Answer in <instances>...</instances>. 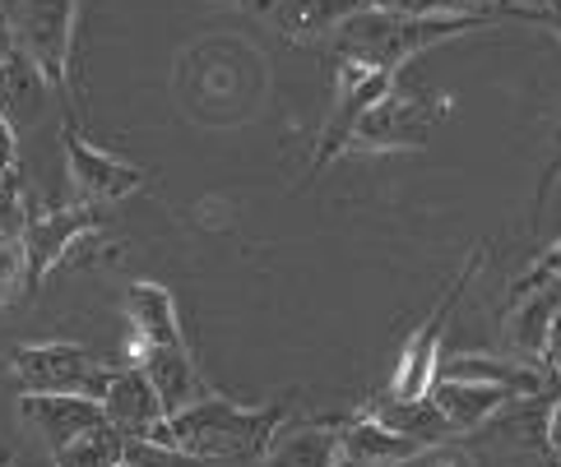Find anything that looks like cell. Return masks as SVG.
<instances>
[{"label": "cell", "mask_w": 561, "mask_h": 467, "mask_svg": "<svg viewBox=\"0 0 561 467\" xmlns=\"http://www.w3.org/2000/svg\"><path fill=\"white\" fill-rule=\"evenodd\" d=\"M288 408H242L224 394H209L186 412H172L153 425V444L182 450L199 463H232V458H260L274 431L284 425Z\"/></svg>", "instance_id": "cell-1"}, {"label": "cell", "mask_w": 561, "mask_h": 467, "mask_svg": "<svg viewBox=\"0 0 561 467\" xmlns=\"http://www.w3.org/2000/svg\"><path fill=\"white\" fill-rule=\"evenodd\" d=\"M488 28V19H465V14H432V19H399V14H376L357 5L344 24L334 28V56L348 66H363L376 74H394L409 66L413 56L432 51L436 43H450L459 33Z\"/></svg>", "instance_id": "cell-2"}, {"label": "cell", "mask_w": 561, "mask_h": 467, "mask_svg": "<svg viewBox=\"0 0 561 467\" xmlns=\"http://www.w3.org/2000/svg\"><path fill=\"white\" fill-rule=\"evenodd\" d=\"M10 33L37 74L47 79L56 97L70 93V47H75V14L79 0H0Z\"/></svg>", "instance_id": "cell-3"}, {"label": "cell", "mask_w": 561, "mask_h": 467, "mask_svg": "<svg viewBox=\"0 0 561 467\" xmlns=\"http://www.w3.org/2000/svg\"><path fill=\"white\" fill-rule=\"evenodd\" d=\"M10 375L24 394H79V398H103L112 371L98 365V357L79 342H28L14 348Z\"/></svg>", "instance_id": "cell-4"}, {"label": "cell", "mask_w": 561, "mask_h": 467, "mask_svg": "<svg viewBox=\"0 0 561 467\" xmlns=\"http://www.w3.org/2000/svg\"><path fill=\"white\" fill-rule=\"evenodd\" d=\"M478 269H483V250H473L469 264L459 269V278L446 288V296L432 306V315L417 324V329L404 338V348H399V361L390 371V384H386V398H427L432 384H436V365H440V338H446V319L450 311L459 306V296H465V288L478 278Z\"/></svg>", "instance_id": "cell-5"}, {"label": "cell", "mask_w": 561, "mask_h": 467, "mask_svg": "<svg viewBox=\"0 0 561 467\" xmlns=\"http://www.w3.org/2000/svg\"><path fill=\"white\" fill-rule=\"evenodd\" d=\"M436 116H440V107L427 103V97L404 93V89H390V93H380L376 103L367 107L363 120H357L348 153H353V149H363V153L423 149L427 135H432V126H436Z\"/></svg>", "instance_id": "cell-6"}, {"label": "cell", "mask_w": 561, "mask_h": 467, "mask_svg": "<svg viewBox=\"0 0 561 467\" xmlns=\"http://www.w3.org/2000/svg\"><path fill=\"white\" fill-rule=\"evenodd\" d=\"M390 89H394V74H376V70H363V66H348V60H339L334 103H330V120H325V130H320V144H316V162H311V172H325L339 153H348L357 120H363V116H367V107L376 103L380 93H390Z\"/></svg>", "instance_id": "cell-7"}, {"label": "cell", "mask_w": 561, "mask_h": 467, "mask_svg": "<svg viewBox=\"0 0 561 467\" xmlns=\"http://www.w3.org/2000/svg\"><path fill=\"white\" fill-rule=\"evenodd\" d=\"M98 227V209L93 205H70V209H28L24 218V259H28V288H37L51 269H61L70 259V246L84 232Z\"/></svg>", "instance_id": "cell-8"}, {"label": "cell", "mask_w": 561, "mask_h": 467, "mask_svg": "<svg viewBox=\"0 0 561 467\" xmlns=\"http://www.w3.org/2000/svg\"><path fill=\"white\" fill-rule=\"evenodd\" d=\"M66 172L75 180V195L79 205H116V199L135 195L139 186H145V172L130 167V162L103 153L98 144H89L84 135H79L75 126H66Z\"/></svg>", "instance_id": "cell-9"}, {"label": "cell", "mask_w": 561, "mask_h": 467, "mask_svg": "<svg viewBox=\"0 0 561 467\" xmlns=\"http://www.w3.org/2000/svg\"><path fill=\"white\" fill-rule=\"evenodd\" d=\"M436 380H465V384H496L515 398H543L552 389L548 371L538 361H519V357H492V352H455L440 357Z\"/></svg>", "instance_id": "cell-10"}, {"label": "cell", "mask_w": 561, "mask_h": 467, "mask_svg": "<svg viewBox=\"0 0 561 467\" xmlns=\"http://www.w3.org/2000/svg\"><path fill=\"white\" fill-rule=\"evenodd\" d=\"M103 417L116 435L126 440H149L153 425L163 421V398H158V389L149 384V375L139 371V365H122V371H112L107 389H103Z\"/></svg>", "instance_id": "cell-11"}, {"label": "cell", "mask_w": 561, "mask_h": 467, "mask_svg": "<svg viewBox=\"0 0 561 467\" xmlns=\"http://www.w3.org/2000/svg\"><path fill=\"white\" fill-rule=\"evenodd\" d=\"M19 417H24L37 435L47 440V450H66L70 440L107 425L103 402L98 398H79V394H24L19 402Z\"/></svg>", "instance_id": "cell-12"}, {"label": "cell", "mask_w": 561, "mask_h": 467, "mask_svg": "<svg viewBox=\"0 0 561 467\" xmlns=\"http://www.w3.org/2000/svg\"><path fill=\"white\" fill-rule=\"evenodd\" d=\"M126 319H130V365L149 348H186L182 319H176V301L158 282H135L126 292Z\"/></svg>", "instance_id": "cell-13"}, {"label": "cell", "mask_w": 561, "mask_h": 467, "mask_svg": "<svg viewBox=\"0 0 561 467\" xmlns=\"http://www.w3.org/2000/svg\"><path fill=\"white\" fill-rule=\"evenodd\" d=\"M260 458H265V467H344V458H339V421H311L288 412Z\"/></svg>", "instance_id": "cell-14"}, {"label": "cell", "mask_w": 561, "mask_h": 467, "mask_svg": "<svg viewBox=\"0 0 561 467\" xmlns=\"http://www.w3.org/2000/svg\"><path fill=\"white\" fill-rule=\"evenodd\" d=\"M413 454H423V444L390 431L367 408L339 421V458H344V467H404Z\"/></svg>", "instance_id": "cell-15"}, {"label": "cell", "mask_w": 561, "mask_h": 467, "mask_svg": "<svg viewBox=\"0 0 561 467\" xmlns=\"http://www.w3.org/2000/svg\"><path fill=\"white\" fill-rule=\"evenodd\" d=\"M135 365L149 375L158 398H163V412L168 417L172 412H186V408H195V402H205L214 394L205 371L195 365L191 348H149V352H139Z\"/></svg>", "instance_id": "cell-16"}, {"label": "cell", "mask_w": 561, "mask_h": 467, "mask_svg": "<svg viewBox=\"0 0 561 467\" xmlns=\"http://www.w3.org/2000/svg\"><path fill=\"white\" fill-rule=\"evenodd\" d=\"M47 107H51V89L37 74L33 60L19 51V43L10 51H0V116L14 126V135L33 130L47 116Z\"/></svg>", "instance_id": "cell-17"}, {"label": "cell", "mask_w": 561, "mask_h": 467, "mask_svg": "<svg viewBox=\"0 0 561 467\" xmlns=\"http://www.w3.org/2000/svg\"><path fill=\"white\" fill-rule=\"evenodd\" d=\"M427 398L436 402V412L450 421L455 435L483 431V425H492L515 402V394L496 389V384H465V380H436Z\"/></svg>", "instance_id": "cell-18"}, {"label": "cell", "mask_w": 561, "mask_h": 467, "mask_svg": "<svg viewBox=\"0 0 561 467\" xmlns=\"http://www.w3.org/2000/svg\"><path fill=\"white\" fill-rule=\"evenodd\" d=\"M515 306L506 315V342L515 348L519 361H538L543 357V342H548V329H552V315L561 311V278L543 282L525 296H511Z\"/></svg>", "instance_id": "cell-19"}, {"label": "cell", "mask_w": 561, "mask_h": 467, "mask_svg": "<svg viewBox=\"0 0 561 467\" xmlns=\"http://www.w3.org/2000/svg\"><path fill=\"white\" fill-rule=\"evenodd\" d=\"M260 10L274 19L278 33L316 43V37H334V28L357 10V0H260Z\"/></svg>", "instance_id": "cell-20"}, {"label": "cell", "mask_w": 561, "mask_h": 467, "mask_svg": "<svg viewBox=\"0 0 561 467\" xmlns=\"http://www.w3.org/2000/svg\"><path fill=\"white\" fill-rule=\"evenodd\" d=\"M367 412H371L376 421H386L390 431L417 440L423 450H427V444H450V440H459V435L450 431V421L436 412L432 398H409V402H404V398H371Z\"/></svg>", "instance_id": "cell-21"}, {"label": "cell", "mask_w": 561, "mask_h": 467, "mask_svg": "<svg viewBox=\"0 0 561 467\" xmlns=\"http://www.w3.org/2000/svg\"><path fill=\"white\" fill-rule=\"evenodd\" d=\"M122 444H126V435H116L112 425H98V431L70 440L66 450H56L51 467H116V458H122Z\"/></svg>", "instance_id": "cell-22"}, {"label": "cell", "mask_w": 561, "mask_h": 467, "mask_svg": "<svg viewBox=\"0 0 561 467\" xmlns=\"http://www.w3.org/2000/svg\"><path fill=\"white\" fill-rule=\"evenodd\" d=\"M116 467H209V463H199L182 450H168V444H153V440H126Z\"/></svg>", "instance_id": "cell-23"}, {"label": "cell", "mask_w": 561, "mask_h": 467, "mask_svg": "<svg viewBox=\"0 0 561 467\" xmlns=\"http://www.w3.org/2000/svg\"><path fill=\"white\" fill-rule=\"evenodd\" d=\"M19 292H28L24 241H19V236H0V306H10Z\"/></svg>", "instance_id": "cell-24"}, {"label": "cell", "mask_w": 561, "mask_h": 467, "mask_svg": "<svg viewBox=\"0 0 561 467\" xmlns=\"http://www.w3.org/2000/svg\"><path fill=\"white\" fill-rule=\"evenodd\" d=\"M552 278H561V236L552 241V246L538 255L525 273H519L515 282H511V296H525V292H534V288H543V282H552Z\"/></svg>", "instance_id": "cell-25"}, {"label": "cell", "mask_w": 561, "mask_h": 467, "mask_svg": "<svg viewBox=\"0 0 561 467\" xmlns=\"http://www.w3.org/2000/svg\"><path fill=\"white\" fill-rule=\"evenodd\" d=\"M0 236H24V199H19V176H0Z\"/></svg>", "instance_id": "cell-26"}, {"label": "cell", "mask_w": 561, "mask_h": 467, "mask_svg": "<svg viewBox=\"0 0 561 467\" xmlns=\"http://www.w3.org/2000/svg\"><path fill=\"white\" fill-rule=\"evenodd\" d=\"M363 10L376 14H399V19H432V14H450L440 0H357Z\"/></svg>", "instance_id": "cell-27"}, {"label": "cell", "mask_w": 561, "mask_h": 467, "mask_svg": "<svg viewBox=\"0 0 561 467\" xmlns=\"http://www.w3.org/2000/svg\"><path fill=\"white\" fill-rule=\"evenodd\" d=\"M404 467H478L469 450H459V440L450 444H427L423 454H413Z\"/></svg>", "instance_id": "cell-28"}, {"label": "cell", "mask_w": 561, "mask_h": 467, "mask_svg": "<svg viewBox=\"0 0 561 467\" xmlns=\"http://www.w3.org/2000/svg\"><path fill=\"white\" fill-rule=\"evenodd\" d=\"M543 450L561 467V380H552L548 402H543Z\"/></svg>", "instance_id": "cell-29"}, {"label": "cell", "mask_w": 561, "mask_h": 467, "mask_svg": "<svg viewBox=\"0 0 561 467\" xmlns=\"http://www.w3.org/2000/svg\"><path fill=\"white\" fill-rule=\"evenodd\" d=\"M557 180H561V120H557V130H552V157H548V167H543V180H538V195H534V205L543 209L552 190H557Z\"/></svg>", "instance_id": "cell-30"}, {"label": "cell", "mask_w": 561, "mask_h": 467, "mask_svg": "<svg viewBox=\"0 0 561 467\" xmlns=\"http://www.w3.org/2000/svg\"><path fill=\"white\" fill-rule=\"evenodd\" d=\"M538 365L548 371V380H561V311L552 315V329H548V342H543V357Z\"/></svg>", "instance_id": "cell-31"}, {"label": "cell", "mask_w": 561, "mask_h": 467, "mask_svg": "<svg viewBox=\"0 0 561 467\" xmlns=\"http://www.w3.org/2000/svg\"><path fill=\"white\" fill-rule=\"evenodd\" d=\"M519 5L534 10V14H543V19H548V28L561 33V0H519Z\"/></svg>", "instance_id": "cell-32"}]
</instances>
